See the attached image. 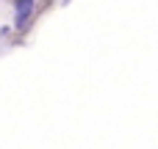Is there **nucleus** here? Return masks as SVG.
I'll return each mask as SVG.
<instances>
[{
  "label": "nucleus",
  "mask_w": 158,
  "mask_h": 149,
  "mask_svg": "<svg viewBox=\"0 0 158 149\" xmlns=\"http://www.w3.org/2000/svg\"><path fill=\"white\" fill-rule=\"evenodd\" d=\"M33 6H36V0H17L14 3V25H17V30H22L25 25H28V19H31V14H33Z\"/></svg>",
  "instance_id": "obj_1"
},
{
  "label": "nucleus",
  "mask_w": 158,
  "mask_h": 149,
  "mask_svg": "<svg viewBox=\"0 0 158 149\" xmlns=\"http://www.w3.org/2000/svg\"><path fill=\"white\" fill-rule=\"evenodd\" d=\"M61 3H69V0H61Z\"/></svg>",
  "instance_id": "obj_2"
}]
</instances>
